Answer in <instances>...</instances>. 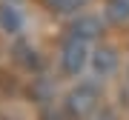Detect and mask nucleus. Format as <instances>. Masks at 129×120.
Segmentation results:
<instances>
[{
  "label": "nucleus",
  "mask_w": 129,
  "mask_h": 120,
  "mask_svg": "<svg viewBox=\"0 0 129 120\" xmlns=\"http://www.w3.org/2000/svg\"><path fill=\"white\" fill-rule=\"evenodd\" d=\"M98 103H101V89H98V83L83 80L75 89H69V94L63 100V109H66V117L69 120H86V117L95 114Z\"/></svg>",
  "instance_id": "obj_1"
},
{
  "label": "nucleus",
  "mask_w": 129,
  "mask_h": 120,
  "mask_svg": "<svg viewBox=\"0 0 129 120\" xmlns=\"http://www.w3.org/2000/svg\"><path fill=\"white\" fill-rule=\"evenodd\" d=\"M89 60H92V49H89V40H80V37L66 34L63 46H60V69H63L66 77H80L86 72Z\"/></svg>",
  "instance_id": "obj_2"
},
{
  "label": "nucleus",
  "mask_w": 129,
  "mask_h": 120,
  "mask_svg": "<svg viewBox=\"0 0 129 120\" xmlns=\"http://www.w3.org/2000/svg\"><path fill=\"white\" fill-rule=\"evenodd\" d=\"M89 66H92V72L98 74V77H109V74H115V72H118L120 57H118V51L112 49V46H98V49L92 51V60H89Z\"/></svg>",
  "instance_id": "obj_3"
},
{
  "label": "nucleus",
  "mask_w": 129,
  "mask_h": 120,
  "mask_svg": "<svg viewBox=\"0 0 129 120\" xmlns=\"http://www.w3.org/2000/svg\"><path fill=\"white\" fill-rule=\"evenodd\" d=\"M103 32V23H101V17H95V14H78V17L69 23V34L72 37H80V40H89L92 43L98 34Z\"/></svg>",
  "instance_id": "obj_4"
},
{
  "label": "nucleus",
  "mask_w": 129,
  "mask_h": 120,
  "mask_svg": "<svg viewBox=\"0 0 129 120\" xmlns=\"http://www.w3.org/2000/svg\"><path fill=\"white\" fill-rule=\"evenodd\" d=\"M20 26H23L20 12L12 3H0V29L3 32H20Z\"/></svg>",
  "instance_id": "obj_5"
},
{
  "label": "nucleus",
  "mask_w": 129,
  "mask_h": 120,
  "mask_svg": "<svg viewBox=\"0 0 129 120\" xmlns=\"http://www.w3.org/2000/svg\"><path fill=\"white\" fill-rule=\"evenodd\" d=\"M106 17L112 23H126L129 20V0H106Z\"/></svg>",
  "instance_id": "obj_6"
},
{
  "label": "nucleus",
  "mask_w": 129,
  "mask_h": 120,
  "mask_svg": "<svg viewBox=\"0 0 129 120\" xmlns=\"http://www.w3.org/2000/svg\"><path fill=\"white\" fill-rule=\"evenodd\" d=\"M89 0H46V6L57 14H80V9H86Z\"/></svg>",
  "instance_id": "obj_7"
}]
</instances>
